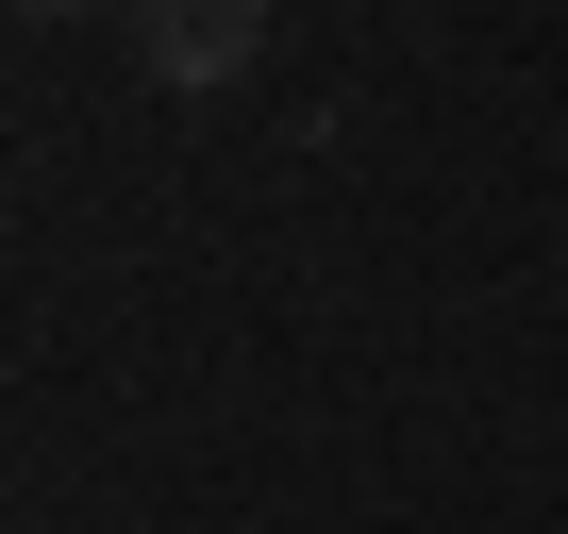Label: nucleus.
Instances as JSON below:
<instances>
[{
  "instance_id": "nucleus-2",
  "label": "nucleus",
  "mask_w": 568,
  "mask_h": 534,
  "mask_svg": "<svg viewBox=\"0 0 568 534\" xmlns=\"http://www.w3.org/2000/svg\"><path fill=\"white\" fill-rule=\"evenodd\" d=\"M18 18H84V0H18Z\"/></svg>"
},
{
  "instance_id": "nucleus-1",
  "label": "nucleus",
  "mask_w": 568,
  "mask_h": 534,
  "mask_svg": "<svg viewBox=\"0 0 568 534\" xmlns=\"http://www.w3.org/2000/svg\"><path fill=\"white\" fill-rule=\"evenodd\" d=\"M118 34H134V68H151V84L217 101V84H251V68H267V0H118Z\"/></svg>"
}]
</instances>
